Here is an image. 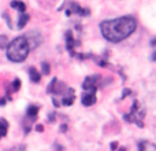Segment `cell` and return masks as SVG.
Instances as JSON below:
<instances>
[{
  "label": "cell",
  "mask_w": 156,
  "mask_h": 151,
  "mask_svg": "<svg viewBox=\"0 0 156 151\" xmlns=\"http://www.w3.org/2000/svg\"><path fill=\"white\" fill-rule=\"evenodd\" d=\"M137 28L136 19L132 17H120L115 19L103 21L100 23V30L103 37L110 43H119L129 37Z\"/></svg>",
  "instance_id": "1"
},
{
  "label": "cell",
  "mask_w": 156,
  "mask_h": 151,
  "mask_svg": "<svg viewBox=\"0 0 156 151\" xmlns=\"http://www.w3.org/2000/svg\"><path fill=\"white\" fill-rule=\"evenodd\" d=\"M6 49H7V58L11 62L21 63L27 58V55L30 52V45L25 36H19L17 39H14L11 43H8Z\"/></svg>",
  "instance_id": "2"
},
{
  "label": "cell",
  "mask_w": 156,
  "mask_h": 151,
  "mask_svg": "<svg viewBox=\"0 0 156 151\" xmlns=\"http://www.w3.org/2000/svg\"><path fill=\"white\" fill-rule=\"evenodd\" d=\"M100 80V76H93V77H86L84 81V84H82V88L85 91H89L92 87H96V83Z\"/></svg>",
  "instance_id": "3"
},
{
  "label": "cell",
  "mask_w": 156,
  "mask_h": 151,
  "mask_svg": "<svg viewBox=\"0 0 156 151\" xmlns=\"http://www.w3.org/2000/svg\"><path fill=\"white\" fill-rule=\"evenodd\" d=\"M96 103V95L92 92L89 93H84L82 95V104L84 106H92Z\"/></svg>",
  "instance_id": "4"
},
{
  "label": "cell",
  "mask_w": 156,
  "mask_h": 151,
  "mask_svg": "<svg viewBox=\"0 0 156 151\" xmlns=\"http://www.w3.org/2000/svg\"><path fill=\"white\" fill-rule=\"evenodd\" d=\"M37 113H38V106H34V104H31V106L27 107L26 114L31 118V121H36V120H37Z\"/></svg>",
  "instance_id": "5"
},
{
  "label": "cell",
  "mask_w": 156,
  "mask_h": 151,
  "mask_svg": "<svg viewBox=\"0 0 156 151\" xmlns=\"http://www.w3.org/2000/svg\"><path fill=\"white\" fill-rule=\"evenodd\" d=\"M29 76H30V80L33 81V83H40L41 76H40V73L36 70V67H30V69H29Z\"/></svg>",
  "instance_id": "6"
},
{
  "label": "cell",
  "mask_w": 156,
  "mask_h": 151,
  "mask_svg": "<svg viewBox=\"0 0 156 151\" xmlns=\"http://www.w3.org/2000/svg\"><path fill=\"white\" fill-rule=\"evenodd\" d=\"M29 14L26 13H21V15H19V19H18V29H23L25 28V25L27 23V21H29Z\"/></svg>",
  "instance_id": "7"
},
{
  "label": "cell",
  "mask_w": 156,
  "mask_h": 151,
  "mask_svg": "<svg viewBox=\"0 0 156 151\" xmlns=\"http://www.w3.org/2000/svg\"><path fill=\"white\" fill-rule=\"evenodd\" d=\"M8 129V122L4 118H0V136H6Z\"/></svg>",
  "instance_id": "8"
},
{
  "label": "cell",
  "mask_w": 156,
  "mask_h": 151,
  "mask_svg": "<svg viewBox=\"0 0 156 151\" xmlns=\"http://www.w3.org/2000/svg\"><path fill=\"white\" fill-rule=\"evenodd\" d=\"M74 99H76V96L74 95H67V96H64L62 100V104H64V106H71L73 103H74Z\"/></svg>",
  "instance_id": "9"
},
{
  "label": "cell",
  "mask_w": 156,
  "mask_h": 151,
  "mask_svg": "<svg viewBox=\"0 0 156 151\" xmlns=\"http://www.w3.org/2000/svg\"><path fill=\"white\" fill-rule=\"evenodd\" d=\"M64 91H66V85L63 84V83H59L58 85L55 84V88H54V91H52V92H55L56 95H60V93H63Z\"/></svg>",
  "instance_id": "10"
},
{
  "label": "cell",
  "mask_w": 156,
  "mask_h": 151,
  "mask_svg": "<svg viewBox=\"0 0 156 151\" xmlns=\"http://www.w3.org/2000/svg\"><path fill=\"white\" fill-rule=\"evenodd\" d=\"M7 45H8V37L6 35H0V49L7 48Z\"/></svg>",
  "instance_id": "11"
},
{
  "label": "cell",
  "mask_w": 156,
  "mask_h": 151,
  "mask_svg": "<svg viewBox=\"0 0 156 151\" xmlns=\"http://www.w3.org/2000/svg\"><path fill=\"white\" fill-rule=\"evenodd\" d=\"M41 70H43V73H44L45 76H48L49 73H51V69H49V65L47 62H43L41 63Z\"/></svg>",
  "instance_id": "12"
},
{
  "label": "cell",
  "mask_w": 156,
  "mask_h": 151,
  "mask_svg": "<svg viewBox=\"0 0 156 151\" xmlns=\"http://www.w3.org/2000/svg\"><path fill=\"white\" fill-rule=\"evenodd\" d=\"M19 88H21V81H19V78H15L13 83V89L11 91L17 92V91H19Z\"/></svg>",
  "instance_id": "13"
},
{
  "label": "cell",
  "mask_w": 156,
  "mask_h": 151,
  "mask_svg": "<svg viewBox=\"0 0 156 151\" xmlns=\"http://www.w3.org/2000/svg\"><path fill=\"white\" fill-rule=\"evenodd\" d=\"M58 83V78H52V81H51V84L48 85V88H47V93H52V91H54L55 88V84Z\"/></svg>",
  "instance_id": "14"
},
{
  "label": "cell",
  "mask_w": 156,
  "mask_h": 151,
  "mask_svg": "<svg viewBox=\"0 0 156 151\" xmlns=\"http://www.w3.org/2000/svg\"><path fill=\"white\" fill-rule=\"evenodd\" d=\"M137 109H138V102L137 100H134L133 103V106H132V110H130V114H137Z\"/></svg>",
  "instance_id": "15"
},
{
  "label": "cell",
  "mask_w": 156,
  "mask_h": 151,
  "mask_svg": "<svg viewBox=\"0 0 156 151\" xmlns=\"http://www.w3.org/2000/svg\"><path fill=\"white\" fill-rule=\"evenodd\" d=\"M17 8L19 10V13H25V11H26V6H25V3L19 1V3H18V7H17Z\"/></svg>",
  "instance_id": "16"
},
{
  "label": "cell",
  "mask_w": 156,
  "mask_h": 151,
  "mask_svg": "<svg viewBox=\"0 0 156 151\" xmlns=\"http://www.w3.org/2000/svg\"><path fill=\"white\" fill-rule=\"evenodd\" d=\"M130 93H132V91H130L129 88H125L123 89V92H122V99H125L126 96H129Z\"/></svg>",
  "instance_id": "17"
},
{
  "label": "cell",
  "mask_w": 156,
  "mask_h": 151,
  "mask_svg": "<svg viewBox=\"0 0 156 151\" xmlns=\"http://www.w3.org/2000/svg\"><path fill=\"white\" fill-rule=\"evenodd\" d=\"M3 18H4L6 21H7V23H8V28H13V25H11V19H10V17L7 15V14H3Z\"/></svg>",
  "instance_id": "18"
},
{
  "label": "cell",
  "mask_w": 156,
  "mask_h": 151,
  "mask_svg": "<svg viewBox=\"0 0 156 151\" xmlns=\"http://www.w3.org/2000/svg\"><path fill=\"white\" fill-rule=\"evenodd\" d=\"M18 3H19V0H13V1L10 3V6H11L13 8H17V7H18Z\"/></svg>",
  "instance_id": "19"
},
{
  "label": "cell",
  "mask_w": 156,
  "mask_h": 151,
  "mask_svg": "<svg viewBox=\"0 0 156 151\" xmlns=\"http://www.w3.org/2000/svg\"><path fill=\"white\" fill-rule=\"evenodd\" d=\"M110 147H111V150H112V151H115L116 148H118V142H112Z\"/></svg>",
  "instance_id": "20"
},
{
  "label": "cell",
  "mask_w": 156,
  "mask_h": 151,
  "mask_svg": "<svg viewBox=\"0 0 156 151\" xmlns=\"http://www.w3.org/2000/svg\"><path fill=\"white\" fill-rule=\"evenodd\" d=\"M97 63H99V65H100L101 67H108V63L106 62V61H99Z\"/></svg>",
  "instance_id": "21"
},
{
  "label": "cell",
  "mask_w": 156,
  "mask_h": 151,
  "mask_svg": "<svg viewBox=\"0 0 156 151\" xmlns=\"http://www.w3.org/2000/svg\"><path fill=\"white\" fill-rule=\"evenodd\" d=\"M52 104H54V106L55 107H59V106H60V102H59V100H58V99H52Z\"/></svg>",
  "instance_id": "22"
},
{
  "label": "cell",
  "mask_w": 156,
  "mask_h": 151,
  "mask_svg": "<svg viewBox=\"0 0 156 151\" xmlns=\"http://www.w3.org/2000/svg\"><path fill=\"white\" fill-rule=\"evenodd\" d=\"M36 131L37 132H43V131H44V126H43V125H36Z\"/></svg>",
  "instance_id": "23"
},
{
  "label": "cell",
  "mask_w": 156,
  "mask_h": 151,
  "mask_svg": "<svg viewBox=\"0 0 156 151\" xmlns=\"http://www.w3.org/2000/svg\"><path fill=\"white\" fill-rule=\"evenodd\" d=\"M48 120L51 121V122H54L55 121V114L54 113H51V114H49V117H48Z\"/></svg>",
  "instance_id": "24"
},
{
  "label": "cell",
  "mask_w": 156,
  "mask_h": 151,
  "mask_svg": "<svg viewBox=\"0 0 156 151\" xmlns=\"http://www.w3.org/2000/svg\"><path fill=\"white\" fill-rule=\"evenodd\" d=\"M60 131H62V132H66V131H67V125H62V126H60Z\"/></svg>",
  "instance_id": "25"
},
{
  "label": "cell",
  "mask_w": 156,
  "mask_h": 151,
  "mask_svg": "<svg viewBox=\"0 0 156 151\" xmlns=\"http://www.w3.org/2000/svg\"><path fill=\"white\" fill-rule=\"evenodd\" d=\"M4 104H6V99L1 98V99H0V106H4Z\"/></svg>",
  "instance_id": "26"
},
{
  "label": "cell",
  "mask_w": 156,
  "mask_h": 151,
  "mask_svg": "<svg viewBox=\"0 0 156 151\" xmlns=\"http://www.w3.org/2000/svg\"><path fill=\"white\" fill-rule=\"evenodd\" d=\"M71 11H70V10H67V11H66V15H67V17H70V15H71Z\"/></svg>",
  "instance_id": "27"
},
{
  "label": "cell",
  "mask_w": 156,
  "mask_h": 151,
  "mask_svg": "<svg viewBox=\"0 0 156 151\" xmlns=\"http://www.w3.org/2000/svg\"><path fill=\"white\" fill-rule=\"evenodd\" d=\"M118 151H126V148H125V147H123V148H119V150H118Z\"/></svg>",
  "instance_id": "28"
}]
</instances>
